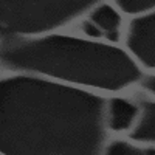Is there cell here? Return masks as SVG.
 Segmentation results:
<instances>
[{
    "label": "cell",
    "mask_w": 155,
    "mask_h": 155,
    "mask_svg": "<svg viewBox=\"0 0 155 155\" xmlns=\"http://www.w3.org/2000/svg\"><path fill=\"white\" fill-rule=\"evenodd\" d=\"M93 22L101 25L104 30H116V25L120 23V19L118 16L115 14V11L109 6H102L99 8L98 11H95V14L92 16Z\"/></svg>",
    "instance_id": "1"
},
{
    "label": "cell",
    "mask_w": 155,
    "mask_h": 155,
    "mask_svg": "<svg viewBox=\"0 0 155 155\" xmlns=\"http://www.w3.org/2000/svg\"><path fill=\"white\" fill-rule=\"evenodd\" d=\"M84 30L85 33L92 34V36H99V30H95L93 25H90V23H84Z\"/></svg>",
    "instance_id": "2"
}]
</instances>
